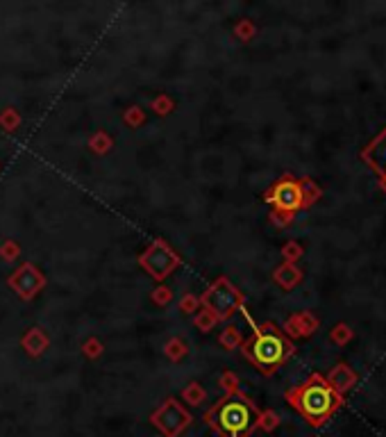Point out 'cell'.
<instances>
[{"label":"cell","mask_w":386,"mask_h":437,"mask_svg":"<svg viewBox=\"0 0 386 437\" xmlns=\"http://www.w3.org/2000/svg\"><path fill=\"white\" fill-rule=\"evenodd\" d=\"M150 424L164 437H180L193 424V415L185 408L182 401H178L176 396H169L166 401H162L157 410H152Z\"/></svg>","instance_id":"6"},{"label":"cell","mask_w":386,"mask_h":437,"mask_svg":"<svg viewBox=\"0 0 386 437\" xmlns=\"http://www.w3.org/2000/svg\"><path fill=\"white\" fill-rule=\"evenodd\" d=\"M21 112H18L16 107H5L3 112H0V127H3L5 132H16L18 127H21Z\"/></svg>","instance_id":"20"},{"label":"cell","mask_w":386,"mask_h":437,"mask_svg":"<svg viewBox=\"0 0 386 437\" xmlns=\"http://www.w3.org/2000/svg\"><path fill=\"white\" fill-rule=\"evenodd\" d=\"M241 312L245 317V321L252 326V335L243 340L241 353L243 358L252 364V367L264 373V376H273L278 373L284 364H287L293 355H296V344H293L287 335L282 333L280 326H275L273 321L255 324V319L250 317L245 307H241Z\"/></svg>","instance_id":"1"},{"label":"cell","mask_w":386,"mask_h":437,"mask_svg":"<svg viewBox=\"0 0 386 437\" xmlns=\"http://www.w3.org/2000/svg\"><path fill=\"white\" fill-rule=\"evenodd\" d=\"M82 353H85V358H89V360H98L100 355L105 353V346L98 337H89V340L82 344Z\"/></svg>","instance_id":"28"},{"label":"cell","mask_w":386,"mask_h":437,"mask_svg":"<svg viewBox=\"0 0 386 437\" xmlns=\"http://www.w3.org/2000/svg\"><path fill=\"white\" fill-rule=\"evenodd\" d=\"M284 398L311 428H323L345 403V396L327 385L323 373H311L300 385L284 391Z\"/></svg>","instance_id":"2"},{"label":"cell","mask_w":386,"mask_h":437,"mask_svg":"<svg viewBox=\"0 0 386 437\" xmlns=\"http://www.w3.org/2000/svg\"><path fill=\"white\" fill-rule=\"evenodd\" d=\"M352 337H355V331L348 324H336L332 328V333H329V342L336 344V346H345V344H350L352 342Z\"/></svg>","instance_id":"21"},{"label":"cell","mask_w":386,"mask_h":437,"mask_svg":"<svg viewBox=\"0 0 386 437\" xmlns=\"http://www.w3.org/2000/svg\"><path fill=\"white\" fill-rule=\"evenodd\" d=\"M164 355H166L171 362H180L189 355V346L182 337H171V340L164 344Z\"/></svg>","instance_id":"18"},{"label":"cell","mask_w":386,"mask_h":437,"mask_svg":"<svg viewBox=\"0 0 386 437\" xmlns=\"http://www.w3.org/2000/svg\"><path fill=\"white\" fill-rule=\"evenodd\" d=\"M282 258H284V262H289V264H298V260L302 258V255H305V249H302V244L300 242H296V240H291V242H287L282 246Z\"/></svg>","instance_id":"26"},{"label":"cell","mask_w":386,"mask_h":437,"mask_svg":"<svg viewBox=\"0 0 386 437\" xmlns=\"http://www.w3.org/2000/svg\"><path fill=\"white\" fill-rule=\"evenodd\" d=\"M325 380H327V385L336 391V394L345 396L348 391H350V389L357 385V380H359V376H357V371L350 367V364L338 362V364H334V367L327 371Z\"/></svg>","instance_id":"11"},{"label":"cell","mask_w":386,"mask_h":437,"mask_svg":"<svg viewBox=\"0 0 386 437\" xmlns=\"http://www.w3.org/2000/svg\"><path fill=\"white\" fill-rule=\"evenodd\" d=\"M136 262H139V267L148 273L155 282H159L162 285V282L182 264V258L166 240L155 237V240L148 244V249L139 255V260Z\"/></svg>","instance_id":"5"},{"label":"cell","mask_w":386,"mask_h":437,"mask_svg":"<svg viewBox=\"0 0 386 437\" xmlns=\"http://www.w3.org/2000/svg\"><path fill=\"white\" fill-rule=\"evenodd\" d=\"M362 160L378 176L382 189L386 191V127L362 151Z\"/></svg>","instance_id":"9"},{"label":"cell","mask_w":386,"mask_h":437,"mask_svg":"<svg viewBox=\"0 0 386 437\" xmlns=\"http://www.w3.org/2000/svg\"><path fill=\"white\" fill-rule=\"evenodd\" d=\"M320 328L318 317L311 312V310H302V312L291 314L282 326V333L289 337L291 342L296 340H305V337H311Z\"/></svg>","instance_id":"10"},{"label":"cell","mask_w":386,"mask_h":437,"mask_svg":"<svg viewBox=\"0 0 386 437\" xmlns=\"http://www.w3.org/2000/svg\"><path fill=\"white\" fill-rule=\"evenodd\" d=\"M262 410L241 389L223 394L205 412V424L220 437H250L257 431Z\"/></svg>","instance_id":"3"},{"label":"cell","mask_w":386,"mask_h":437,"mask_svg":"<svg viewBox=\"0 0 386 437\" xmlns=\"http://www.w3.org/2000/svg\"><path fill=\"white\" fill-rule=\"evenodd\" d=\"M21 346H23V351L30 355V358H41V355L48 351L50 337H48V333H45L41 326H32V328H27V331L23 333Z\"/></svg>","instance_id":"12"},{"label":"cell","mask_w":386,"mask_h":437,"mask_svg":"<svg viewBox=\"0 0 386 437\" xmlns=\"http://www.w3.org/2000/svg\"><path fill=\"white\" fill-rule=\"evenodd\" d=\"M218 344L223 346L225 351H236V349H241L243 335H241V331H238V326H234V324L225 326L223 331H220V335H218Z\"/></svg>","instance_id":"16"},{"label":"cell","mask_w":386,"mask_h":437,"mask_svg":"<svg viewBox=\"0 0 386 437\" xmlns=\"http://www.w3.org/2000/svg\"><path fill=\"white\" fill-rule=\"evenodd\" d=\"M0 258H3L5 262H16L18 258H21V246H18L14 240H7L0 244Z\"/></svg>","instance_id":"30"},{"label":"cell","mask_w":386,"mask_h":437,"mask_svg":"<svg viewBox=\"0 0 386 437\" xmlns=\"http://www.w3.org/2000/svg\"><path fill=\"white\" fill-rule=\"evenodd\" d=\"M178 307H180L182 314H196L200 310V296L198 294H185L180 298Z\"/></svg>","instance_id":"31"},{"label":"cell","mask_w":386,"mask_h":437,"mask_svg":"<svg viewBox=\"0 0 386 437\" xmlns=\"http://www.w3.org/2000/svg\"><path fill=\"white\" fill-rule=\"evenodd\" d=\"M282 424V419L280 415L275 412L273 408H266L259 412V419H257V431H264V433H273V431H278Z\"/></svg>","instance_id":"19"},{"label":"cell","mask_w":386,"mask_h":437,"mask_svg":"<svg viewBox=\"0 0 386 437\" xmlns=\"http://www.w3.org/2000/svg\"><path fill=\"white\" fill-rule=\"evenodd\" d=\"M200 307L209 310L218 321H227L229 317H234L236 312H241V307H245V296L227 276H218L202 291Z\"/></svg>","instance_id":"4"},{"label":"cell","mask_w":386,"mask_h":437,"mask_svg":"<svg viewBox=\"0 0 386 437\" xmlns=\"http://www.w3.org/2000/svg\"><path fill=\"white\" fill-rule=\"evenodd\" d=\"M238 382H241V380H238V376H236L234 371H229V369L223 371L218 376V387L223 389V394H232V391H236L238 389Z\"/></svg>","instance_id":"29"},{"label":"cell","mask_w":386,"mask_h":437,"mask_svg":"<svg viewBox=\"0 0 386 437\" xmlns=\"http://www.w3.org/2000/svg\"><path fill=\"white\" fill-rule=\"evenodd\" d=\"M216 324H218V319L211 314L209 310H205V307H200L198 312L193 314V326H196L200 333H209Z\"/></svg>","instance_id":"25"},{"label":"cell","mask_w":386,"mask_h":437,"mask_svg":"<svg viewBox=\"0 0 386 437\" xmlns=\"http://www.w3.org/2000/svg\"><path fill=\"white\" fill-rule=\"evenodd\" d=\"M298 187H300V198H302V209H309L314 207L320 196H323V189H320V185L314 180V178H298Z\"/></svg>","instance_id":"14"},{"label":"cell","mask_w":386,"mask_h":437,"mask_svg":"<svg viewBox=\"0 0 386 437\" xmlns=\"http://www.w3.org/2000/svg\"><path fill=\"white\" fill-rule=\"evenodd\" d=\"M7 285H9V289H12L18 298L27 303V300L36 298L45 289V285H48V278H45V273L36 267V264L23 262L21 267L9 273Z\"/></svg>","instance_id":"8"},{"label":"cell","mask_w":386,"mask_h":437,"mask_svg":"<svg viewBox=\"0 0 386 437\" xmlns=\"http://www.w3.org/2000/svg\"><path fill=\"white\" fill-rule=\"evenodd\" d=\"M264 203H269L273 209H278V212L298 214L302 209L298 178L291 176V173H284L282 178H278L264 191Z\"/></svg>","instance_id":"7"},{"label":"cell","mask_w":386,"mask_h":437,"mask_svg":"<svg viewBox=\"0 0 386 437\" xmlns=\"http://www.w3.org/2000/svg\"><path fill=\"white\" fill-rule=\"evenodd\" d=\"M180 396H182V401H185L187 405L196 408V405H202V403H205V401H207V389L202 387L198 380H191L189 385L182 387Z\"/></svg>","instance_id":"15"},{"label":"cell","mask_w":386,"mask_h":437,"mask_svg":"<svg viewBox=\"0 0 386 437\" xmlns=\"http://www.w3.org/2000/svg\"><path fill=\"white\" fill-rule=\"evenodd\" d=\"M123 123L127 127H132V130H136V127H141L145 123V109L139 107V105H130L123 112Z\"/></svg>","instance_id":"22"},{"label":"cell","mask_w":386,"mask_h":437,"mask_svg":"<svg viewBox=\"0 0 386 437\" xmlns=\"http://www.w3.org/2000/svg\"><path fill=\"white\" fill-rule=\"evenodd\" d=\"M150 300H152V305L166 307V305L173 303V289L166 287V285H157V287L150 291Z\"/></svg>","instance_id":"27"},{"label":"cell","mask_w":386,"mask_h":437,"mask_svg":"<svg viewBox=\"0 0 386 437\" xmlns=\"http://www.w3.org/2000/svg\"><path fill=\"white\" fill-rule=\"evenodd\" d=\"M269 218H271V223L275 228H289L293 221H296V214H287V212H278V209H271Z\"/></svg>","instance_id":"32"},{"label":"cell","mask_w":386,"mask_h":437,"mask_svg":"<svg viewBox=\"0 0 386 437\" xmlns=\"http://www.w3.org/2000/svg\"><path fill=\"white\" fill-rule=\"evenodd\" d=\"M302 278H305V271H302L298 264H289V262H282L278 269L273 271V282L278 287H282L284 291H291L296 289Z\"/></svg>","instance_id":"13"},{"label":"cell","mask_w":386,"mask_h":437,"mask_svg":"<svg viewBox=\"0 0 386 437\" xmlns=\"http://www.w3.org/2000/svg\"><path fill=\"white\" fill-rule=\"evenodd\" d=\"M114 148V139H112V134L105 132V130H98L89 137V151L94 153V155H107V153H112Z\"/></svg>","instance_id":"17"},{"label":"cell","mask_w":386,"mask_h":437,"mask_svg":"<svg viewBox=\"0 0 386 437\" xmlns=\"http://www.w3.org/2000/svg\"><path fill=\"white\" fill-rule=\"evenodd\" d=\"M234 36L241 43H248V41H252L255 36H257V25L250 21V18H241L236 25H234Z\"/></svg>","instance_id":"24"},{"label":"cell","mask_w":386,"mask_h":437,"mask_svg":"<svg viewBox=\"0 0 386 437\" xmlns=\"http://www.w3.org/2000/svg\"><path fill=\"white\" fill-rule=\"evenodd\" d=\"M150 109L157 116H169L173 109H176V100L166 94H157L152 100H150Z\"/></svg>","instance_id":"23"}]
</instances>
